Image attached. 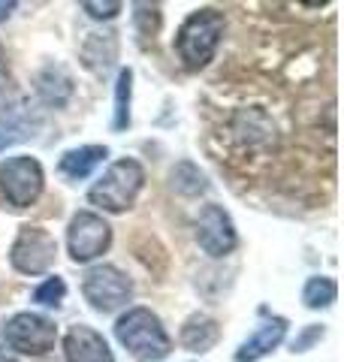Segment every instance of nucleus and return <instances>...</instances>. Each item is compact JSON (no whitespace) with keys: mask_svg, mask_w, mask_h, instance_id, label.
<instances>
[{"mask_svg":"<svg viewBox=\"0 0 344 362\" xmlns=\"http://www.w3.org/2000/svg\"><path fill=\"white\" fill-rule=\"evenodd\" d=\"M115 338L127 347V354L139 362H157L169 356L172 341L160 323V317L148 308H130L115 323Z\"/></svg>","mask_w":344,"mask_h":362,"instance_id":"1","label":"nucleus"},{"mask_svg":"<svg viewBox=\"0 0 344 362\" xmlns=\"http://www.w3.org/2000/svg\"><path fill=\"white\" fill-rule=\"evenodd\" d=\"M221 37H224V16L217 9H197L178 28V37H176L178 58L190 70H200V66H205L214 58Z\"/></svg>","mask_w":344,"mask_h":362,"instance_id":"2","label":"nucleus"},{"mask_svg":"<svg viewBox=\"0 0 344 362\" xmlns=\"http://www.w3.org/2000/svg\"><path fill=\"white\" fill-rule=\"evenodd\" d=\"M142 185H145L142 166L136 160H130V157H124V160L112 163L106 173H103V178L88 190V199L94 202V206H100L103 211L118 214V211H127L133 206Z\"/></svg>","mask_w":344,"mask_h":362,"instance_id":"3","label":"nucleus"},{"mask_svg":"<svg viewBox=\"0 0 344 362\" xmlns=\"http://www.w3.org/2000/svg\"><path fill=\"white\" fill-rule=\"evenodd\" d=\"M42 166L33 160V157H9V160L0 163V190L9 206L16 209H28L40 199L42 194Z\"/></svg>","mask_w":344,"mask_h":362,"instance_id":"4","label":"nucleus"},{"mask_svg":"<svg viewBox=\"0 0 344 362\" xmlns=\"http://www.w3.org/2000/svg\"><path fill=\"white\" fill-rule=\"evenodd\" d=\"M4 341L18 350L25 356H42L49 354L57 341V329L49 317L33 314V311H21L13 320H6L4 326Z\"/></svg>","mask_w":344,"mask_h":362,"instance_id":"5","label":"nucleus"},{"mask_svg":"<svg viewBox=\"0 0 344 362\" xmlns=\"http://www.w3.org/2000/svg\"><path fill=\"white\" fill-rule=\"evenodd\" d=\"M82 293H85V299L91 302V308L94 311L109 314V311H118L121 305L130 302L133 284L127 281V275H124L121 269L94 266L82 281Z\"/></svg>","mask_w":344,"mask_h":362,"instance_id":"6","label":"nucleus"},{"mask_svg":"<svg viewBox=\"0 0 344 362\" xmlns=\"http://www.w3.org/2000/svg\"><path fill=\"white\" fill-rule=\"evenodd\" d=\"M55 257H57V242L42 226H21L18 239L13 242V251H9V259H13V266L21 275H42V272L52 269Z\"/></svg>","mask_w":344,"mask_h":362,"instance_id":"7","label":"nucleus"},{"mask_svg":"<svg viewBox=\"0 0 344 362\" xmlns=\"http://www.w3.org/2000/svg\"><path fill=\"white\" fill-rule=\"evenodd\" d=\"M67 245H70L73 263H91L112 245V226L94 211H79L70 221Z\"/></svg>","mask_w":344,"mask_h":362,"instance_id":"8","label":"nucleus"},{"mask_svg":"<svg viewBox=\"0 0 344 362\" xmlns=\"http://www.w3.org/2000/svg\"><path fill=\"white\" fill-rule=\"evenodd\" d=\"M197 242L209 257H227L239 242L233 218L221 206H205L197 218Z\"/></svg>","mask_w":344,"mask_h":362,"instance_id":"9","label":"nucleus"},{"mask_svg":"<svg viewBox=\"0 0 344 362\" xmlns=\"http://www.w3.org/2000/svg\"><path fill=\"white\" fill-rule=\"evenodd\" d=\"M67 362H115L106 338L94 332L91 326H70L64 338Z\"/></svg>","mask_w":344,"mask_h":362,"instance_id":"10","label":"nucleus"},{"mask_svg":"<svg viewBox=\"0 0 344 362\" xmlns=\"http://www.w3.org/2000/svg\"><path fill=\"white\" fill-rule=\"evenodd\" d=\"M40 127H42L40 112H30L25 103L4 109L0 112V151H6L9 145L28 142L30 136H37Z\"/></svg>","mask_w":344,"mask_h":362,"instance_id":"11","label":"nucleus"},{"mask_svg":"<svg viewBox=\"0 0 344 362\" xmlns=\"http://www.w3.org/2000/svg\"><path fill=\"white\" fill-rule=\"evenodd\" d=\"M284 335H287V320H281V317H272V320L263 323L260 329L236 350V362H257L260 356L272 354V350L284 341Z\"/></svg>","mask_w":344,"mask_h":362,"instance_id":"12","label":"nucleus"},{"mask_svg":"<svg viewBox=\"0 0 344 362\" xmlns=\"http://www.w3.org/2000/svg\"><path fill=\"white\" fill-rule=\"evenodd\" d=\"M106 157H109L106 145H82V148L67 151L61 157V163H57V169H61V175H67V178L82 181V178H88L91 173H94Z\"/></svg>","mask_w":344,"mask_h":362,"instance_id":"13","label":"nucleus"},{"mask_svg":"<svg viewBox=\"0 0 344 362\" xmlns=\"http://www.w3.org/2000/svg\"><path fill=\"white\" fill-rule=\"evenodd\" d=\"M37 90H40L42 103L61 109L67 100L73 97V78H70V73H67L64 66L52 64V66H45V70L37 76Z\"/></svg>","mask_w":344,"mask_h":362,"instance_id":"14","label":"nucleus"},{"mask_svg":"<svg viewBox=\"0 0 344 362\" xmlns=\"http://www.w3.org/2000/svg\"><path fill=\"white\" fill-rule=\"evenodd\" d=\"M217 338H221V326L205 314H193L185 323V329H181V344H185L188 350H193V354L212 350L217 344Z\"/></svg>","mask_w":344,"mask_h":362,"instance_id":"15","label":"nucleus"},{"mask_svg":"<svg viewBox=\"0 0 344 362\" xmlns=\"http://www.w3.org/2000/svg\"><path fill=\"white\" fill-rule=\"evenodd\" d=\"M115 58H118V40H115V33H91L82 49V61L88 70L103 76L115 64Z\"/></svg>","mask_w":344,"mask_h":362,"instance_id":"16","label":"nucleus"},{"mask_svg":"<svg viewBox=\"0 0 344 362\" xmlns=\"http://www.w3.org/2000/svg\"><path fill=\"white\" fill-rule=\"evenodd\" d=\"M130 94H133V70L118 73V82H115V130H127L130 127Z\"/></svg>","mask_w":344,"mask_h":362,"instance_id":"17","label":"nucleus"},{"mask_svg":"<svg viewBox=\"0 0 344 362\" xmlns=\"http://www.w3.org/2000/svg\"><path fill=\"white\" fill-rule=\"evenodd\" d=\"M172 187L185 197H197V194L209 190V181H205V175L193 163H178L172 169Z\"/></svg>","mask_w":344,"mask_h":362,"instance_id":"18","label":"nucleus"},{"mask_svg":"<svg viewBox=\"0 0 344 362\" xmlns=\"http://www.w3.org/2000/svg\"><path fill=\"white\" fill-rule=\"evenodd\" d=\"M338 296V287L332 278H308V284L302 290V302L308 308H329Z\"/></svg>","mask_w":344,"mask_h":362,"instance_id":"19","label":"nucleus"},{"mask_svg":"<svg viewBox=\"0 0 344 362\" xmlns=\"http://www.w3.org/2000/svg\"><path fill=\"white\" fill-rule=\"evenodd\" d=\"M64 296H67V284L61 278H49V281H42V284L33 290V302L45 305V308H57V305L64 302Z\"/></svg>","mask_w":344,"mask_h":362,"instance_id":"20","label":"nucleus"},{"mask_svg":"<svg viewBox=\"0 0 344 362\" xmlns=\"http://www.w3.org/2000/svg\"><path fill=\"white\" fill-rule=\"evenodd\" d=\"M82 9L91 18H115L121 13V4H115V0H109V4H91V0H85Z\"/></svg>","mask_w":344,"mask_h":362,"instance_id":"21","label":"nucleus"},{"mask_svg":"<svg viewBox=\"0 0 344 362\" xmlns=\"http://www.w3.org/2000/svg\"><path fill=\"white\" fill-rule=\"evenodd\" d=\"M320 338H323V326H308V329L293 341V350L296 354H302V350H308V344L320 341Z\"/></svg>","mask_w":344,"mask_h":362,"instance_id":"22","label":"nucleus"},{"mask_svg":"<svg viewBox=\"0 0 344 362\" xmlns=\"http://www.w3.org/2000/svg\"><path fill=\"white\" fill-rule=\"evenodd\" d=\"M13 9H16V4H13V0H0V21H4L9 13H13Z\"/></svg>","mask_w":344,"mask_h":362,"instance_id":"23","label":"nucleus"},{"mask_svg":"<svg viewBox=\"0 0 344 362\" xmlns=\"http://www.w3.org/2000/svg\"><path fill=\"white\" fill-rule=\"evenodd\" d=\"M0 362H18V359H16L13 354H6V350H4V347H0Z\"/></svg>","mask_w":344,"mask_h":362,"instance_id":"24","label":"nucleus"},{"mask_svg":"<svg viewBox=\"0 0 344 362\" xmlns=\"http://www.w3.org/2000/svg\"><path fill=\"white\" fill-rule=\"evenodd\" d=\"M0 73H4V49H0Z\"/></svg>","mask_w":344,"mask_h":362,"instance_id":"25","label":"nucleus"}]
</instances>
